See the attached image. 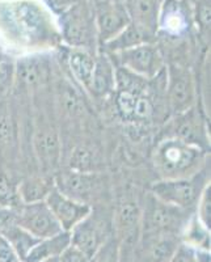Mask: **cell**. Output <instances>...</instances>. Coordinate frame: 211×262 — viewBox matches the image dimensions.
Listing matches in <instances>:
<instances>
[{"label": "cell", "mask_w": 211, "mask_h": 262, "mask_svg": "<svg viewBox=\"0 0 211 262\" xmlns=\"http://www.w3.org/2000/svg\"><path fill=\"white\" fill-rule=\"evenodd\" d=\"M121 245L116 235L110 236L100 249L90 258V262H119Z\"/></svg>", "instance_id": "31"}, {"label": "cell", "mask_w": 211, "mask_h": 262, "mask_svg": "<svg viewBox=\"0 0 211 262\" xmlns=\"http://www.w3.org/2000/svg\"><path fill=\"white\" fill-rule=\"evenodd\" d=\"M70 168L75 172H93L95 154L87 146H79L74 149L70 160Z\"/></svg>", "instance_id": "29"}, {"label": "cell", "mask_w": 211, "mask_h": 262, "mask_svg": "<svg viewBox=\"0 0 211 262\" xmlns=\"http://www.w3.org/2000/svg\"><path fill=\"white\" fill-rule=\"evenodd\" d=\"M180 237L182 243L196 249L210 250V229L206 228L197 216L189 219Z\"/></svg>", "instance_id": "27"}, {"label": "cell", "mask_w": 211, "mask_h": 262, "mask_svg": "<svg viewBox=\"0 0 211 262\" xmlns=\"http://www.w3.org/2000/svg\"><path fill=\"white\" fill-rule=\"evenodd\" d=\"M18 257L6 237L0 233V262H15Z\"/></svg>", "instance_id": "37"}, {"label": "cell", "mask_w": 211, "mask_h": 262, "mask_svg": "<svg viewBox=\"0 0 211 262\" xmlns=\"http://www.w3.org/2000/svg\"><path fill=\"white\" fill-rule=\"evenodd\" d=\"M0 11V29L9 41L24 48H46L57 41V32L37 4L18 2Z\"/></svg>", "instance_id": "1"}, {"label": "cell", "mask_w": 211, "mask_h": 262, "mask_svg": "<svg viewBox=\"0 0 211 262\" xmlns=\"http://www.w3.org/2000/svg\"><path fill=\"white\" fill-rule=\"evenodd\" d=\"M16 146V127L11 117H0V149L8 155Z\"/></svg>", "instance_id": "32"}, {"label": "cell", "mask_w": 211, "mask_h": 262, "mask_svg": "<svg viewBox=\"0 0 211 262\" xmlns=\"http://www.w3.org/2000/svg\"><path fill=\"white\" fill-rule=\"evenodd\" d=\"M165 104L173 116L196 106L197 88L192 71L180 64L165 67Z\"/></svg>", "instance_id": "6"}, {"label": "cell", "mask_w": 211, "mask_h": 262, "mask_svg": "<svg viewBox=\"0 0 211 262\" xmlns=\"http://www.w3.org/2000/svg\"><path fill=\"white\" fill-rule=\"evenodd\" d=\"M114 91L116 92L135 93V95L149 93L150 80L123 69L121 66H116V90Z\"/></svg>", "instance_id": "26"}, {"label": "cell", "mask_w": 211, "mask_h": 262, "mask_svg": "<svg viewBox=\"0 0 211 262\" xmlns=\"http://www.w3.org/2000/svg\"><path fill=\"white\" fill-rule=\"evenodd\" d=\"M168 262H197L196 248L181 242Z\"/></svg>", "instance_id": "35"}, {"label": "cell", "mask_w": 211, "mask_h": 262, "mask_svg": "<svg viewBox=\"0 0 211 262\" xmlns=\"http://www.w3.org/2000/svg\"><path fill=\"white\" fill-rule=\"evenodd\" d=\"M207 151L179 138L164 137L152 152V163L161 179H181L203 169Z\"/></svg>", "instance_id": "2"}, {"label": "cell", "mask_w": 211, "mask_h": 262, "mask_svg": "<svg viewBox=\"0 0 211 262\" xmlns=\"http://www.w3.org/2000/svg\"><path fill=\"white\" fill-rule=\"evenodd\" d=\"M87 90L96 97H107L116 90V66L107 53H98Z\"/></svg>", "instance_id": "19"}, {"label": "cell", "mask_w": 211, "mask_h": 262, "mask_svg": "<svg viewBox=\"0 0 211 262\" xmlns=\"http://www.w3.org/2000/svg\"><path fill=\"white\" fill-rule=\"evenodd\" d=\"M16 224L38 238L50 237L63 231L45 201L21 203L15 209Z\"/></svg>", "instance_id": "8"}, {"label": "cell", "mask_w": 211, "mask_h": 262, "mask_svg": "<svg viewBox=\"0 0 211 262\" xmlns=\"http://www.w3.org/2000/svg\"><path fill=\"white\" fill-rule=\"evenodd\" d=\"M109 2H114V3H123L125 0H109Z\"/></svg>", "instance_id": "43"}, {"label": "cell", "mask_w": 211, "mask_h": 262, "mask_svg": "<svg viewBox=\"0 0 211 262\" xmlns=\"http://www.w3.org/2000/svg\"><path fill=\"white\" fill-rule=\"evenodd\" d=\"M187 2H192V0H187ZM193 2H196V0H193Z\"/></svg>", "instance_id": "45"}, {"label": "cell", "mask_w": 211, "mask_h": 262, "mask_svg": "<svg viewBox=\"0 0 211 262\" xmlns=\"http://www.w3.org/2000/svg\"><path fill=\"white\" fill-rule=\"evenodd\" d=\"M70 233H71V245L84 252L90 258L110 236L114 235L112 232V226L107 221L98 217L93 209L86 219L77 223L70 231Z\"/></svg>", "instance_id": "9"}, {"label": "cell", "mask_w": 211, "mask_h": 262, "mask_svg": "<svg viewBox=\"0 0 211 262\" xmlns=\"http://www.w3.org/2000/svg\"><path fill=\"white\" fill-rule=\"evenodd\" d=\"M15 81V62L8 55L0 59V95L8 92Z\"/></svg>", "instance_id": "34"}, {"label": "cell", "mask_w": 211, "mask_h": 262, "mask_svg": "<svg viewBox=\"0 0 211 262\" xmlns=\"http://www.w3.org/2000/svg\"><path fill=\"white\" fill-rule=\"evenodd\" d=\"M95 59L96 55H93L90 50L81 48H70L67 54V60L72 76L86 88L90 85L91 76L95 67Z\"/></svg>", "instance_id": "23"}, {"label": "cell", "mask_w": 211, "mask_h": 262, "mask_svg": "<svg viewBox=\"0 0 211 262\" xmlns=\"http://www.w3.org/2000/svg\"><path fill=\"white\" fill-rule=\"evenodd\" d=\"M196 258L197 262H211L210 250L196 249Z\"/></svg>", "instance_id": "40"}, {"label": "cell", "mask_w": 211, "mask_h": 262, "mask_svg": "<svg viewBox=\"0 0 211 262\" xmlns=\"http://www.w3.org/2000/svg\"><path fill=\"white\" fill-rule=\"evenodd\" d=\"M13 222H15V210L0 207V233L7 226H9Z\"/></svg>", "instance_id": "39"}, {"label": "cell", "mask_w": 211, "mask_h": 262, "mask_svg": "<svg viewBox=\"0 0 211 262\" xmlns=\"http://www.w3.org/2000/svg\"><path fill=\"white\" fill-rule=\"evenodd\" d=\"M197 207V219L207 229L211 228V186L207 184L198 198Z\"/></svg>", "instance_id": "33"}, {"label": "cell", "mask_w": 211, "mask_h": 262, "mask_svg": "<svg viewBox=\"0 0 211 262\" xmlns=\"http://www.w3.org/2000/svg\"><path fill=\"white\" fill-rule=\"evenodd\" d=\"M54 188V181L46 177L32 176L23 180L17 185V193L21 203H34L45 201L48 194Z\"/></svg>", "instance_id": "24"}, {"label": "cell", "mask_w": 211, "mask_h": 262, "mask_svg": "<svg viewBox=\"0 0 211 262\" xmlns=\"http://www.w3.org/2000/svg\"><path fill=\"white\" fill-rule=\"evenodd\" d=\"M193 9V23L198 28L199 33L205 38L210 37L211 28V0H196Z\"/></svg>", "instance_id": "28"}, {"label": "cell", "mask_w": 211, "mask_h": 262, "mask_svg": "<svg viewBox=\"0 0 211 262\" xmlns=\"http://www.w3.org/2000/svg\"><path fill=\"white\" fill-rule=\"evenodd\" d=\"M70 245L71 233L69 231H60L59 233L50 237L39 238V242L30 249L23 262H39L53 257H59Z\"/></svg>", "instance_id": "21"}, {"label": "cell", "mask_w": 211, "mask_h": 262, "mask_svg": "<svg viewBox=\"0 0 211 262\" xmlns=\"http://www.w3.org/2000/svg\"><path fill=\"white\" fill-rule=\"evenodd\" d=\"M75 2H77V0H44V3H45L53 12L58 13V16L62 12H65L67 8H70Z\"/></svg>", "instance_id": "38"}, {"label": "cell", "mask_w": 211, "mask_h": 262, "mask_svg": "<svg viewBox=\"0 0 211 262\" xmlns=\"http://www.w3.org/2000/svg\"><path fill=\"white\" fill-rule=\"evenodd\" d=\"M33 140L42 168L45 170L55 169L60 158V140L57 131L50 126H42L37 128Z\"/></svg>", "instance_id": "20"}, {"label": "cell", "mask_w": 211, "mask_h": 262, "mask_svg": "<svg viewBox=\"0 0 211 262\" xmlns=\"http://www.w3.org/2000/svg\"><path fill=\"white\" fill-rule=\"evenodd\" d=\"M155 41H156V36L130 23L118 36L110 39L102 48H104V53L114 54L118 53V51L135 48L138 45H143V43H152Z\"/></svg>", "instance_id": "22"}, {"label": "cell", "mask_w": 211, "mask_h": 262, "mask_svg": "<svg viewBox=\"0 0 211 262\" xmlns=\"http://www.w3.org/2000/svg\"><path fill=\"white\" fill-rule=\"evenodd\" d=\"M59 36L70 48L90 50L97 43L95 4L77 0L59 15Z\"/></svg>", "instance_id": "3"}, {"label": "cell", "mask_w": 211, "mask_h": 262, "mask_svg": "<svg viewBox=\"0 0 211 262\" xmlns=\"http://www.w3.org/2000/svg\"><path fill=\"white\" fill-rule=\"evenodd\" d=\"M180 243V236L172 233L140 235L139 242L134 247L133 262H168Z\"/></svg>", "instance_id": "13"}, {"label": "cell", "mask_w": 211, "mask_h": 262, "mask_svg": "<svg viewBox=\"0 0 211 262\" xmlns=\"http://www.w3.org/2000/svg\"><path fill=\"white\" fill-rule=\"evenodd\" d=\"M95 23L97 43L104 46L130 24V18L123 3L98 0L95 4Z\"/></svg>", "instance_id": "11"}, {"label": "cell", "mask_w": 211, "mask_h": 262, "mask_svg": "<svg viewBox=\"0 0 211 262\" xmlns=\"http://www.w3.org/2000/svg\"><path fill=\"white\" fill-rule=\"evenodd\" d=\"M109 55L110 58H114L113 63L116 66H121L147 80L156 78L165 69L163 53L158 45H155V42L143 43Z\"/></svg>", "instance_id": "7"}, {"label": "cell", "mask_w": 211, "mask_h": 262, "mask_svg": "<svg viewBox=\"0 0 211 262\" xmlns=\"http://www.w3.org/2000/svg\"><path fill=\"white\" fill-rule=\"evenodd\" d=\"M39 262H59V257H53V258L44 259V261H39Z\"/></svg>", "instance_id": "42"}, {"label": "cell", "mask_w": 211, "mask_h": 262, "mask_svg": "<svg viewBox=\"0 0 211 262\" xmlns=\"http://www.w3.org/2000/svg\"><path fill=\"white\" fill-rule=\"evenodd\" d=\"M164 0H125L126 12L131 24L158 36V23Z\"/></svg>", "instance_id": "18"}, {"label": "cell", "mask_w": 211, "mask_h": 262, "mask_svg": "<svg viewBox=\"0 0 211 262\" xmlns=\"http://www.w3.org/2000/svg\"><path fill=\"white\" fill-rule=\"evenodd\" d=\"M15 262H23V261H21V259H17V261H15Z\"/></svg>", "instance_id": "44"}, {"label": "cell", "mask_w": 211, "mask_h": 262, "mask_svg": "<svg viewBox=\"0 0 211 262\" xmlns=\"http://www.w3.org/2000/svg\"><path fill=\"white\" fill-rule=\"evenodd\" d=\"M2 235L8 240L11 247L13 248V250H15L16 254H17L18 259H21V261L27 257V254L29 253L30 249L39 242L38 237L33 236L32 233L25 231L24 228H21L18 224H16V222H13V223H11L9 226H7L6 228L2 231Z\"/></svg>", "instance_id": "25"}, {"label": "cell", "mask_w": 211, "mask_h": 262, "mask_svg": "<svg viewBox=\"0 0 211 262\" xmlns=\"http://www.w3.org/2000/svg\"><path fill=\"white\" fill-rule=\"evenodd\" d=\"M54 185L66 195L87 203V198H90L93 191L97 190L100 186V179L97 173L70 170V172L59 174L54 180Z\"/></svg>", "instance_id": "16"}, {"label": "cell", "mask_w": 211, "mask_h": 262, "mask_svg": "<svg viewBox=\"0 0 211 262\" xmlns=\"http://www.w3.org/2000/svg\"><path fill=\"white\" fill-rule=\"evenodd\" d=\"M51 75V64L44 54H30L15 62V79L25 86L42 85Z\"/></svg>", "instance_id": "17"}, {"label": "cell", "mask_w": 211, "mask_h": 262, "mask_svg": "<svg viewBox=\"0 0 211 262\" xmlns=\"http://www.w3.org/2000/svg\"><path fill=\"white\" fill-rule=\"evenodd\" d=\"M59 262H90V257L74 245H70L59 256Z\"/></svg>", "instance_id": "36"}, {"label": "cell", "mask_w": 211, "mask_h": 262, "mask_svg": "<svg viewBox=\"0 0 211 262\" xmlns=\"http://www.w3.org/2000/svg\"><path fill=\"white\" fill-rule=\"evenodd\" d=\"M208 182L207 173L201 170L197 174L181 179H160L151 186V194L159 201L180 209L191 210Z\"/></svg>", "instance_id": "4"}, {"label": "cell", "mask_w": 211, "mask_h": 262, "mask_svg": "<svg viewBox=\"0 0 211 262\" xmlns=\"http://www.w3.org/2000/svg\"><path fill=\"white\" fill-rule=\"evenodd\" d=\"M122 250H125V256L123 253H119V262H130V256H129V248L121 247Z\"/></svg>", "instance_id": "41"}, {"label": "cell", "mask_w": 211, "mask_h": 262, "mask_svg": "<svg viewBox=\"0 0 211 262\" xmlns=\"http://www.w3.org/2000/svg\"><path fill=\"white\" fill-rule=\"evenodd\" d=\"M45 202L63 231L69 232L92 211V206L66 195L55 188V185L46 196Z\"/></svg>", "instance_id": "12"}, {"label": "cell", "mask_w": 211, "mask_h": 262, "mask_svg": "<svg viewBox=\"0 0 211 262\" xmlns=\"http://www.w3.org/2000/svg\"><path fill=\"white\" fill-rule=\"evenodd\" d=\"M20 205L17 186L8 179V176L0 172V207L15 210Z\"/></svg>", "instance_id": "30"}, {"label": "cell", "mask_w": 211, "mask_h": 262, "mask_svg": "<svg viewBox=\"0 0 211 262\" xmlns=\"http://www.w3.org/2000/svg\"><path fill=\"white\" fill-rule=\"evenodd\" d=\"M187 211L189 210L180 209L176 206L161 202L150 194L140 219L142 235L172 233V235L181 236L185 226L191 219Z\"/></svg>", "instance_id": "5"}, {"label": "cell", "mask_w": 211, "mask_h": 262, "mask_svg": "<svg viewBox=\"0 0 211 262\" xmlns=\"http://www.w3.org/2000/svg\"><path fill=\"white\" fill-rule=\"evenodd\" d=\"M165 137L179 138L186 143L193 144L205 151H208L210 148V137H208L207 127L196 106L185 113L175 116V119L171 125V131Z\"/></svg>", "instance_id": "14"}, {"label": "cell", "mask_w": 211, "mask_h": 262, "mask_svg": "<svg viewBox=\"0 0 211 262\" xmlns=\"http://www.w3.org/2000/svg\"><path fill=\"white\" fill-rule=\"evenodd\" d=\"M193 9L187 0H164L158 23V34L181 38L193 27Z\"/></svg>", "instance_id": "10"}, {"label": "cell", "mask_w": 211, "mask_h": 262, "mask_svg": "<svg viewBox=\"0 0 211 262\" xmlns=\"http://www.w3.org/2000/svg\"><path fill=\"white\" fill-rule=\"evenodd\" d=\"M116 107L118 116L131 123H149L154 121L158 113L154 97L150 93L117 92Z\"/></svg>", "instance_id": "15"}]
</instances>
